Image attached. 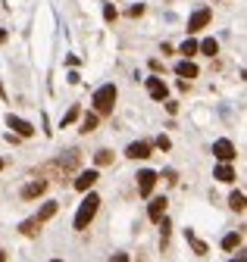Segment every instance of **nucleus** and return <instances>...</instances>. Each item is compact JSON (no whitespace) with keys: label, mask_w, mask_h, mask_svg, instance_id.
<instances>
[{"label":"nucleus","mask_w":247,"mask_h":262,"mask_svg":"<svg viewBox=\"0 0 247 262\" xmlns=\"http://www.w3.org/2000/svg\"><path fill=\"white\" fill-rule=\"evenodd\" d=\"M116 97H119L116 85H103V88H97V91H94V97H91V103H94V116H107V113H113Z\"/></svg>","instance_id":"obj_1"},{"label":"nucleus","mask_w":247,"mask_h":262,"mask_svg":"<svg viewBox=\"0 0 247 262\" xmlns=\"http://www.w3.org/2000/svg\"><path fill=\"white\" fill-rule=\"evenodd\" d=\"M97 209H100V197L97 194H88L85 200H81L78 212H75V231H88V225H91L94 216H97Z\"/></svg>","instance_id":"obj_2"},{"label":"nucleus","mask_w":247,"mask_h":262,"mask_svg":"<svg viewBox=\"0 0 247 262\" xmlns=\"http://www.w3.org/2000/svg\"><path fill=\"white\" fill-rule=\"evenodd\" d=\"M213 156L219 159V162H232L235 156H238V153H235V144H232V140H226V137H222V140H216V144H213Z\"/></svg>","instance_id":"obj_3"},{"label":"nucleus","mask_w":247,"mask_h":262,"mask_svg":"<svg viewBox=\"0 0 247 262\" xmlns=\"http://www.w3.org/2000/svg\"><path fill=\"white\" fill-rule=\"evenodd\" d=\"M210 19H213V13H210L207 6H201L197 13L188 19V34H194V31H201V28H207L210 25Z\"/></svg>","instance_id":"obj_4"},{"label":"nucleus","mask_w":247,"mask_h":262,"mask_svg":"<svg viewBox=\"0 0 247 262\" xmlns=\"http://www.w3.org/2000/svg\"><path fill=\"white\" fill-rule=\"evenodd\" d=\"M6 125L13 128L19 137H31V134H34V125H31V122H25V119H19V116H13V113L6 116Z\"/></svg>","instance_id":"obj_5"},{"label":"nucleus","mask_w":247,"mask_h":262,"mask_svg":"<svg viewBox=\"0 0 247 262\" xmlns=\"http://www.w3.org/2000/svg\"><path fill=\"white\" fill-rule=\"evenodd\" d=\"M154 184H157V172H150V169L138 172V194H141V197H150Z\"/></svg>","instance_id":"obj_6"},{"label":"nucleus","mask_w":247,"mask_h":262,"mask_svg":"<svg viewBox=\"0 0 247 262\" xmlns=\"http://www.w3.org/2000/svg\"><path fill=\"white\" fill-rule=\"evenodd\" d=\"M97 169H88V172H78V178H75V190H81V194H88V190L97 184Z\"/></svg>","instance_id":"obj_7"},{"label":"nucleus","mask_w":247,"mask_h":262,"mask_svg":"<svg viewBox=\"0 0 247 262\" xmlns=\"http://www.w3.org/2000/svg\"><path fill=\"white\" fill-rule=\"evenodd\" d=\"M147 94H150V97H154V100H166V94H169V88H166V81H163V78H147Z\"/></svg>","instance_id":"obj_8"},{"label":"nucleus","mask_w":247,"mask_h":262,"mask_svg":"<svg viewBox=\"0 0 247 262\" xmlns=\"http://www.w3.org/2000/svg\"><path fill=\"white\" fill-rule=\"evenodd\" d=\"M147 216H150V222H160V219H166V197H154V200H150V206H147Z\"/></svg>","instance_id":"obj_9"},{"label":"nucleus","mask_w":247,"mask_h":262,"mask_svg":"<svg viewBox=\"0 0 247 262\" xmlns=\"http://www.w3.org/2000/svg\"><path fill=\"white\" fill-rule=\"evenodd\" d=\"M125 156L128 159H147L150 156V144H147V140H135V144H128Z\"/></svg>","instance_id":"obj_10"},{"label":"nucleus","mask_w":247,"mask_h":262,"mask_svg":"<svg viewBox=\"0 0 247 262\" xmlns=\"http://www.w3.org/2000/svg\"><path fill=\"white\" fill-rule=\"evenodd\" d=\"M44 190H47V181H31V184L22 187V200H34V197H41Z\"/></svg>","instance_id":"obj_11"},{"label":"nucleus","mask_w":247,"mask_h":262,"mask_svg":"<svg viewBox=\"0 0 247 262\" xmlns=\"http://www.w3.org/2000/svg\"><path fill=\"white\" fill-rule=\"evenodd\" d=\"M175 75L179 78H197V66L191 59H182V63H175Z\"/></svg>","instance_id":"obj_12"},{"label":"nucleus","mask_w":247,"mask_h":262,"mask_svg":"<svg viewBox=\"0 0 247 262\" xmlns=\"http://www.w3.org/2000/svg\"><path fill=\"white\" fill-rule=\"evenodd\" d=\"M213 178H216V181H222V184H232V181H235V169H232V165H226V162H222V165H216Z\"/></svg>","instance_id":"obj_13"},{"label":"nucleus","mask_w":247,"mask_h":262,"mask_svg":"<svg viewBox=\"0 0 247 262\" xmlns=\"http://www.w3.org/2000/svg\"><path fill=\"white\" fill-rule=\"evenodd\" d=\"M56 209H60V203H56V200H47V203L41 206V212H38V216H34V219H38V222L44 225L47 219H53V216H56Z\"/></svg>","instance_id":"obj_14"},{"label":"nucleus","mask_w":247,"mask_h":262,"mask_svg":"<svg viewBox=\"0 0 247 262\" xmlns=\"http://www.w3.org/2000/svg\"><path fill=\"white\" fill-rule=\"evenodd\" d=\"M185 241H188V244H191V247H194V253H201V256H204V253H207V250H210V247H207V244H204V241H201V237H197V234H194L191 228H188V231H185Z\"/></svg>","instance_id":"obj_15"},{"label":"nucleus","mask_w":247,"mask_h":262,"mask_svg":"<svg viewBox=\"0 0 247 262\" xmlns=\"http://www.w3.org/2000/svg\"><path fill=\"white\" fill-rule=\"evenodd\" d=\"M19 231L25 234V237H34V234L41 231V222H38V219H25V222H22V228H19Z\"/></svg>","instance_id":"obj_16"},{"label":"nucleus","mask_w":247,"mask_h":262,"mask_svg":"<svg viewBox=\"0 0 247 262\" xmlns=\"http://www.w3.org/2000/svg\"><path fill=\"white\" fill-rule=\"evenodd\" d=\"M229 206L235 212H244V190H232V197H229Z\"/></svg>","instance_id":"obj_17"},{"label":"nucleus","mask_w":247,"mask_h":262,"mask_svg":"<svg viewBox=\"0 0 247 262\" xmlns=\"http://www.w3.org/2000/svg\"><path fill=\"white\" fill-rule=\"evenodd\" d=\"M110 162H113L110 150H97V153H94V165H97V169H103V165H110Z\"/></svg>","instance_id":"obj_18"},{"label":"nucleus","mask_w":247,"mask_h":262,"mask_svg":"<svg viewBox=\"0 0 247 262\" xmlns=\"http://www.w3.org/2000/svg\"><path fill=\"white\" fill-rule=\"evenodd\" d=\"M94 128H97V116H94V113H88L85 119H81V134H91Z\"/></svg>","instance_id":"obj_19"},{"label":"nucleus","mask_w":247,"mask_h":262,"mask_svg":"<svg viewBox=\"0 0 247 262\" xmlns=\"http://www.w3.org/2000/svg\"><path fill=\"white\" fill-rule=\"evenodd\" d=\"M197 50H204L207 56H216V53H219V44H216L213 38H207L204 44H197Z\"/></svg>","instance_id":"obj_20"},{"label":"nucleus","mask_w":247,"mask_h":262,"mask_svg":"<svg viewBox=\"0 0 247 262\" xmlns=\"http://www.w3.org/2000/svg\"><path fill=\"white\" fill-rule=\"evenodd\" d=\"M241 244V234H226V237H222V250H235V247H238Z\"/></svg>","instance_id":"obj_21"},{"label":"nucleus","mask_w":247,"mask_h":262,"mask_svg":"<svg viewBox=\"0 0 247 262\" xmlns=\"http://www.w3.org/2000/svg\"><path fill=\"white\" fill-rule=\"evenodd\" d=\"M179 53H182L185 59H188V56H194V53H197V41H191V38H188V41L179 47Z\"/></svg>","instance_id":"obj_22"},{"label":"nucleus","mask_w":247,"mask_h":262,"mask_svg":"<svg viewBox=\"0 0 247 262\" xmlns=\"http://www.w3.org/2000/svg\"><path fill=\"white\" fill-rule=\"evenodd\" d=\"M78 116H81V110H78V106H72V110H69V113L63 116V122H60V128H66V125H72V122H75Z\"/></svg>","instance_id":"obj_23"},{"label":"nucleus","mask_w":247,"mask_h":262,"mask_svg":"<svg viewBox=\"0 0 247 262\" xmlns=\"http://www.w3.org/2000/svg\"><path fill=\"white\" fill-rule=\"evenodd\" d=\"M103 19H107V22H113V19H116V6H113V3L103 6Z\"/></svg>","instance_id":"obj_24"},{"label":"nucleus","mask_w":247,"mask_h":262,"mask_svg":"<svg viewBox=\"0 0 247 262\" xmlns=\"http://www.w3.org/2000/svg\"><path fill=\"white\" fill-rule=\"evenodd\" d=\"M157 147H160V150H169V147H172V140H169L166 134H160V137H157Z\"/></svg>","instance_id":"obj_25"},{"label":"nucleus","mask_w":247,"mask_h":262,"mask_svg":"<svg viewBox=\"0 0 247 262\" xmlns=\"http://www.w3.org/2000/svg\"><path fill=\"white\" fill-rule=\"evenodd\" d=\"M141 13H144V6H141V3H138V6H132V9H128V16H132V19H138Z\"/></svg>","instance_id":"obj_26"},{"label":"nucleus","mask_w":247,"mask_h":262,"mask_svg":"<svg viewBox=\"0 0 247 262\" xmlns=\"http://www.w3.org/2000/svg\"><path fill=\"white\" fill-rule=\"evenodd\" d=\"M110 262H128V253H113Z\"/></svg>","instance_id":"obj_27"},{"label":"nucleus","mask_w":247,"mask_h":262,"mask_svg":"<svg viewBox=\"0 0 247 262\" xmlns=\"http://www.w3.org/2000/svg\"><path fill=\"white\" fill-rule=\"evenodd\" d=\"M6 38H9V34H6L3 28H0V44H6Z\"/></svg>","instance_id":"obj_28"},{"label":"nucleus","mask_w":247,"mask_h":262,"mask_svg":"<svg viewBox=\"0 0 247 262\" xmlns=\"http://www.w3.org/2000/svg\"><path fill=\"white\" fill-rule=\"evenodd\" d=\"M0 262H6V253H3V250H0Z\"/></svg>","instance_id":"obj_29"},{"label":"nucleus","mask_w":247,"mask_h":262,"mask_svg":"<svg viewBox=\"0 0 247 262\" xmlns=\"http://www.w3.org/2000/svg\"><path fill=\"white\" fill-rule=\"evenodd\" d=\"M232 262H244V253H241V256H238V259H232Z\"/></svg>","instance_id":"obj_30"},{"label":"nucleus","mask_w":247,"mask_h":262,"mask_svg":"<svg viewBox=\"0 0 247 262\" xmlns=\"http://www.w3.org/2000/svg\"><path fill=\"white\" fill-rule=\"evenodd\" d=\"M50 262H63V259H50Z\"/></svg>","instance_id":"obj_31"},{"label":"nucleus","mask_w":247,"mask_h":262,"mask_svg":"<svg viewBox=\"0 0 247 262\" xmlns=\"http://www.w3.org/2000/svg\"><path fill=\"white\" fill-rule=\"evenodd\" d=\"M0 169H3V159H0Z\"/></svg>","instance_id":"obj_32"}]
</instances>
